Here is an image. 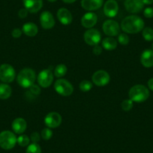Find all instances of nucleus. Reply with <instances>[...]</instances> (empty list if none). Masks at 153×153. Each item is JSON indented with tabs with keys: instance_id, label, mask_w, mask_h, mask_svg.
I'll list each match as a JSON object with an SVG mask.
<instances>
[{
	"instance_id": "nucleus-28",
	"label": "nucleus",
	"mask_w": 153,
	"mask_h": 153,
	"mask_svg": "<svg viewBox=\"0 0 153 153\" xmlns=\"http://www.w3.org/2000/svg\"><path fill=\"white\" fill-rule=\"evenodd\" d=\"M92 86H93V85H92V82L86 80L80 82V85H79V88L82 92H89L92 89Z\"/></svg>"
},
{
	"instance_id": "nucleus-11",
	"label": "nucleus",
	"mask_w": 153,
	"mask_h": 153,
	"mask_svg": "<svg viewBox=\"0 0 153 153\" xmlns=\"http://www.w3.org/2000/svg\"><path fill=\"white\" fill-rule=\"evenodd\" d=\"M62 119L61 115L57 112H51L48 113L45 118V123L49 128H56L61 125Z\"/></svg>"
},
{
	"instance_id": "nucleus-25",
	"label": "nucleus",
	"mask_w": 153,
	"mask_h": 153,
	"mask_svg": "<svg viewBox=\"0 0 153 153\" xmlns=\"http://www.w3.org/2000/svg\"><path fill=\"white\" fill-rule=\"evenodd\" d=\"M142 35L146 42L153 41V29L151 27H146L142 30Z\"/></svg>"
},
{
	"instance_id": "nucleus-9",
	"label": "nucleus",
	"mask_w": 153,
	"mask_h": 153,
	"mask_svg": "<svg viewBox=\"0 0 153 153\" xmlns=\"http://www.w3.org/2000/svg\"><path fill=\"white\" fill-rule=\"evenodd\" d=\"M104 34L108 37H114L119 35L120 32V26L116 20L110 19L104 21L102 26Z\"/></svg>"
},
{
	"instance_id": "nucleus-3",
	"label": "nucleus",
	"mask_w": 153,
	"mask_h": 153,
	"mask_svg": "<svg viewBox=\"0 0 153 153\" xmlns=\"http://www.w3.org/2000/svg\"><path fill=\"white\" fill-rule=\"evenodd\" d=\"M128 96L131 101L137 103H142L149 97V91L147 87L141 84L132 86L128 92Z\"/></svg>"
},
{
	"instance_id": "nucleus-7",
	"label": "nucleus",
	"mask_w": 153,
	"mask_h": 153,
	"mask_svg": "<svg viewBox=\"0 0 153 153\" xmlns=\"http://www.w3.org/2000/svg\"><path fill=\"white\" fill-rule=\"evenodd\" d=\"M38 85L42 88H48L51 86L53 81V74L51 69H44L39 72L38 75Z\"/></svg>"
},
{
	"instance_id": "nucleus-32",
	"label": "nucleus",
	"mask_w": 153,
	"mask_h": 153,
	"mask_svg": "<svg viewBox=\"0 0 153 153\" xmlns=\"http://www.w3.org/2000/svg\"><path fill=\"white\" fill-rule=\"evenodd\" d=\"M29 89V93H31L32 95H35V96H38V95H40L41 93V86L39 85H36L34 83L32 86H31Z\"/></svg>"
},
{
	"instance_id": "nucleus-22",
	"label": "nucleus",
	"mask_w": 153,
	"mask_h": 153,
	"mask_svg": "<svg viewBox=\"0 0 153 153\" xmlns=\"http://www.w3.org/2000/svg\"><path fill=\"white\" fill-rule=\"evenodd\" d=\"M102 48L107 51H113L116 49L117 47V41L113 37H107L105 38L101 42Z\"/></svg>"
},
{
	"instance_id": "nucleus-33",
	"label": "nucleus",
	"mask_w": 153,
	"mask_h": 153,
	"mask_svg": "<svg viewBox=\"0 0 153 153\" xmlns=\"http://www.w3.org/2000/svg\"><path fill=\"white\" fill-rule=\"evenodd\" d=\"M40 139L41 135L37 131L33 132L30 136V140L32 141V143H38L40 141Z\"/></svg>"
},
{
	"instance_id": "nucleus-23",
	"label": "nucleus",
	"mask_w": 153,
	"mask_h": 153,
	"mask_svg": "<svg viewBox=\"0 0 153 153\" xmlns=\"http://www.w3.org/2000/svg\"><path fill=\"white\" fill-rule=\"evenodd\" d=\"M11 93H12V89L8 83L0 84V99H8L11 97Z\"/></svg>"
},
{
	"instance_id": "nucleus-38",
	"label": "nucleus",
	"mask_w": 153,
	"mask_h": 153,
	"mask_svg": "<svg viewBox=\"0 0 153 153\" xmlns=\"http://www.w3.org/2000/svg\"><path fill=\"white\" fill-rule=\"evenodd\" d=\"M147 85H148V87L150 90L153 91V78L149 79L148 80V83H147Z\"/></svg>"
},
{
	"instance_id": "nucleus-12",
	"label": "nucleus",
	"mask_w": 153,
	"mask_h": 153,
	"mask_svg": "<svg viewBox=\"0 0 153 153\" xmlns=\"http://www.w3.org/2000/svg\"><path fill=\"white\" fill-rule=\"evenodd\" d=\"M124 5L126 11L131 14L140 13L144 8L143 0H126Z\"/></svg>"
},
{
	"instance_id": "nucleus-27",
	"label": "nucleus",
	"mask_w": 153,
	"mask_h": 153,
	"mask_svg": "<svg viewBox=\"0 0 153 153\" xmlns=\"http://www.w3.org/2000/svg\"><path fill=\"white\" fill-rule=\"evenodd\" d=\"M26 153H42V148L38 143H32L27 146Z\"/></svg>"
},
{
	"instance_id": "nucleus-10",
	"label": "nucleus",
	"mask_w": 153,
	"mask_h": 153,
	"mask_svg": "<svg viewBox=\"0 0 153 153\" xmlns=\"http://www.w3.org/2000/svg\"><path fill=\"white\" fill-rule=\"evenodd\" d=\"M92 83L98 86H104L110 83V74L104 70H98L92 76Z\"/></svg>"
},
{
	"instance_id": "nucleus-8",
	"label": "nucleus",
	"mask_w": 153,
	"mask_h": 153,
	"mask_svg": "<svg viewBox=\"0 0 153 153\" xmlns=\"http://www.w3.org/2000/svg\"><path fill=\"white\" fill-rule=\"evenodd\" d=\"M84 41L89 46H95L98 45L101 40V33L95 29H89L85 32L83 35Z\"/></svg>"
},
{
	"instance_id": "nucleus-39",
	"label": "nucleus",
	"mask_w": 153,
	"mask_h": 153,
	"mask_svg": "<svg viewBox=\"0 0 153 153\" xmlns=\"http://www.w3.org/2000/svg\"><path fill=\"white\" fill-rule=\"evenodd\" d=\"M144 5H152L153 3V0H143Z\"/></svg>"
},
{
	"instance_id": "nucleus-5",
	"label": "nucleus",
	"mask_w": 153,
	"mask_h": 153,
	"mask_svg": "<svg viewBox=\"0 0 153 153\" xmlns=\"http://www.w3.org/2000/svg\"><path fill=\"white\" fill-rule=\"evenodd\" d=\"M54 89L59 95L68 97L72 95L74 87L71 83L65 79H59L54 83Z\"/></svg>"
},
{
	"instance_id": "nucleus-41",
	"label": "nucleus",
	"mask_w": 153,
	"mask_h": 153,
	"mask_svg": "<svg viewBox=\"0 0 153 153\" xmlns=\"http://www.w3.org/2000/svg\"><path fill=\"white\" fill-rule=\"evenodd\" d=\"M48 1L49 2H56L57 0H48Z\"/></svg>"
},
{
	"instance_id": "nucleus-34",
	"label": "nucleus",
	"mask_w": 153,
	"mask_h": 153,
	"mask_svg": "<svg viewBox=\"0 0 153 153\" xmlns=\"http://www.w3.org/2000/svg\"><path fill=\"white\" fill-rule=\"evenodd\" d=\"M144 17L146 18H152L153 17V8L148 7L146 8L143 11Z\"/></svg>"
},
{
	"instance_id": "nucleus-29",
	"label": "nucleus",
	"mask_w": 153,
	"mask_h": 153,
	"mask_svg": "<svg viewBox=\"0 0 153 153\" xmlns=\"http://www.w3.org/2000/svg\"><path fill=\"white\" fill-rule=\"evenodd\" d=\"M134 106V101L129 98V99H126L123 100V102L121 104V107L123 109V110L124 111H130L132 108H133Z\"/></svg>"
},
{
	"instance_id": "nucleus-36",
	"label": "nucleus",
	"mask_w": 153,
	"mask_h": 153,
	"mask_svg": "<svg viewBox=\"0 0 153 153\" xmlns=\"http://www.w3.org/2000/svg\"><path fill=\"white\" fill-rule=\"evenodd\" d=\"M28 14H29V11L26 9V8H21L20 9V11H18V16L20 18L24 19L27 17Z\"/></svg>"
},
{
	"instance_id": "nucleus-21",
	"label": "nucleus",
	"mask_w": 153,
	"mask_h": 153,
	"mask_svg": "<svg viewBox=\"0 0 153 153\" xmlns=\"http://www.w3.org/2000/svg\"><path fill=\"white\" fill-rule=\"evenodd\" d=\"M22 31L23 33L29 37H35L38 32V28L36 24L29 22V23H25L22 28Z\"/></svg>"
},
{
	"instance_id": "nucleus-6",
	"label": "nucleus",
	"mask_w": 153,
	"mask_h": 153,
	"mask_svg": "<svg viewBox=\"0 0 153 153\" xmlns=\"http://www.w3.org/2000/svg\"><path fill=\"white\" fill-rule=\"evenodd\" d=\"M15 77V70L11 65L5 63L0 65V80L3 83H11L14 81Z\"/></svg>"
},
{
	"instance_id": "nucleus-30",
	"label": "nucleus",
	"mask_w": 153,
	"mask_h": 153,
	"mask_svg": "<svg viewBox=\"0 0 153 153\" xmlns=\"http://www.w3.org/2000/svg\"><path fill=\"white\" fill-rule=\"evenodd\" d=\"M41 136H42V139L45 140H48L51 139L53 136V131L51 130V128H44L42 131Z\"/></svg>"
},
{
	"instance_id": "nucleus-20",
	"label": "nucleus",
	"mask_w": 153,
	"mask_h": 153,
	"mask_svg": "<svg viewBox=\"0 0 153 153\" xmlns=\"http://www.w3.org/2000/svg\"><path fill=\"white\" fill-rule=\"evenodd\" d=\"M140 62L145 68L153 67V51L147 49L142 53L140 56Z\"/></svg>"
},
{
	"instance_id": "nucleus-19",
	"label": "nucleus",
	"mask_w": 153,
	"mask_h": 153,
	"mask_svg": "<svg viewBox=\"0 0 153 153\" xmlns=\"http://www.w3.org/2000/svg\"><path fill=\"white\" fill-rule=\"evenodd\" d=\"M11 126H12V129L14 133L17 134H22L26 130L27 123L23 118L18 117L12 122Z\"/></svg>"
},
{
	"instance_id": "nucleus-1",
	"label": "nucleus",
	"mask_w": 153,
	"mask_h": 153,
	"mask_svg": "<svg viewBox=\"0 0 153 153\" xmlns=\"http://www.w3.org/2000/svg\"><path fill=\"white\" fill-rule=\"evenodd\" d=\"M121 29L127 34L138 33L144 29V21L139 16H128L122 20Z\"/></svg>"
},
{
	"instance_id": "nucleus-13",
	"label": "nucleus",
	"mask_w": 153,
	"mask_h": 153,
	"mask_svg": "<svg viewBox=\"0 0 153 153\" xmlns=\"http://www.w3.org/2000/svg\"><path fill=\"white\" fill-rule=\"evenodd\" d=\"M119 12V5L116 0H107L104 5V13L107 17L113 18Z\"/></svg>"
},
{
	"instance_id": "nucleus-16",
	"label": "nucleus",
	"mask_w": 153,
	"mask_h": 153,
	"mask_svg": "<svg viewBox=\"0 0 153 153\" xmlns=\"http://www.w3.org/2000/svg\"><path fill=\"white\" fill-rule=\"evenodd\" d=\"M57 18L59 21L65 26L71 24L73 20V17L71 13V11L68 9L65 8H61L57 11L56 13Z\"/></svg>"
},
{
	"instance_id": "nucleus-4",
	"label": "nucleus",
	"mask_w": 153,
	"mask_h": 153,
	"mask_svg": "<svg viewBox=\"0 0 153 153\" xmlns=\"http://www.w3.org/2000/svg\"><path fill=\"white\" fill-rule=\"evenodd\" d=\"M17 137L11 131H3L0 133V147L5 150L12 149L17 143Z\"/></svg>"
},
{
	"instance_id": "nucleus-18",
	"label": "nucleus",
	"mask_w": 153,
	"mask_h": 153,
	"mask_svg": "<svg viewBox=\"0 0 153 153\" xmlns=\"http://www.w3.org/2000/svg\"><path fill=\"white\" fill-rule=\"evenodd\" d=\"M104 0H81V7L86 11H92L101 8Z\"/></svg>"
},
{
	"instance_id": "nucleus-40",
	"label": "nucleus",
	"mask_w": 153,
	"mask_h": 153,
	"mask_svg": "<svg viewBox=\"0 0 153 153\" xmlns=\"http://www.w3.org/2000/svg\"><path fill=\"white\" fill-rule=\"evenodd\" d=\"M76 1V0H62L63 2H65V3H67V4L74 3V2H75Z\"/></svg>"
},
{
	"instance_id": "nucleus-24",
	"label": "nucleus",
	"mask_w": 153,
	"mask_h": 153,
	"mask_svg": "<svg viewBox=\"0 0 153 153\" xmlns=\"http://www.w3.org/2000/svg\"><path fill=\"white\" fill-rule=\"evenodd\" d=\"M67 66L65 64H59L54 69V75L58 78H61L67 73Z\"/></svg>"
},
{
	"instance_id": "nucleus-35",
	"label": "nucleus",
	"mask_w": 153,
	"mask_h": 153,
	"mask_svg": "<svg viewBox=\"0 0 153 153\" xmlns=\"http://www.w3.org/2000/svg\"><path fill=\"white\" fill-rule=\"evenodd\" d=\"M22 33H23V31H22L21 29H19V28H16V29H14V30L12 31V32H11V35H12L13 38H18L21 36Z\"/></svg>"
},
{
	"instance_id": "nucleus-42",
	"label": "nucleus",
	"mask_w": 153,
	"mask_h": 153,
	"mask_svg": "<svg viewBox=\"0 0 153 153\" xmlns=\"http://www.w3.org/2000/svg\"><path fill=\"white\" fill-rule=\"evenodd\" d=\"M152 51H153V42L152 44Z\"/></svg>"
},
{
	"instance_id": "nucleus-26",
	"label": "nucleus",
	"mask_w": 153,
	"mask_h": 153,
	"mask_svg": "<svg viewBox=\"0 0 153 153\" xmlns=\"http://www.w3.org/2000/svg\"><path fill=\"white\" fill-rule=\"evenodd\" d=\"M17 143L22 147H26L30 144V138L26 134H20L17 137Z\"/></svg>"
},
{
	"instance_id": "nucleus-2",
	"label": "nucleus",
	"mask_w": 153,
	"mask_h": 153,
	"mask_svg": "<svg viewBox=\"0 0 153 153\" xmlns=\"http://www.w3.org/2000/svg\"><path fill=\"white\" fill-rule=\"evenodd\" d=\"M36 74L33 69L26 68L19 72L17 76V81L21 87L27 89L35 83Z\"/></svg>"
},
{
	"instance_id": "nucleus-17",
	"label": "nucleus",
	"mask_w": 153,
	"mask_h": 153,
	"mask_svg": "<svg viewBox=\"0 0 153 153\" xmlns=\"http://www.w3.org/2000/svg\"><path fill=\"white\" fill-rule=\"evenodd\" d=\"M98 21V16L94 12L86 13L81 18V25L86 29H92Z\"/></svg>"
},
{
	"instance_id": "nucleus-31",
	"label": "nucleus",
	"mask_w": 153,
	"mask_h": 153,
	"mask_svg": "<svg viewBox=\"0 0 153 153\" xmlns=\"http://www.w3.org/2000/svg\"><path fill=\"white\" fill-rule=\"evenodd\" d=\"M118 42L122 45H127L130 42V38L126 33L120 34L118 36Z\"/></svg>"
},
{
	"instance_id": "nucleus-37",
	"label": "nucleus",
	"mask_w": 153,
	"mask_h": 153,
	"mask_svg": "<svg viewBox=\"0 0 153 153\" xmlns=\"http://www.w3.org/2000/svg\"><path fill=\"white\" fill-rule=\"evenodd\" d=\"M92 52H93V53L96 56L101 55V53H102V48H101V46H99L98 45H95V46L93 47Z\"/></svg>"
},
{
	"instance_id": "nucleus-14",
	"label": "nucleus",
	"mask_w": 153,
	"mask_h": 153,
	"mask_svg": "<svg viewBox=\"0 0 153 153\" xmlns=\"http://www.w3.org/2000/svg\"><path fill=\"white\" fill-rule=\"evenodd\" d=\"M40 23L44 29H51L55 26V19L50 11H45L41 14Z\"/></svg>"
},
{
	"instance_id": "nucleus-15",
	"label": "nucleus",
	"mask_w": 153,
	"mask_h": 153,
	"mask_svg": "<svg viewBox=\"0 0 153 153\" xmlns=\"http://www.w3.org/2000/svg\"><path fill=\"white\" fill-rule=\"evenodd\" d=\"M24 8L29 13L38 12L43 7V0H23Z\"/></svg>"
}]
</instances>
